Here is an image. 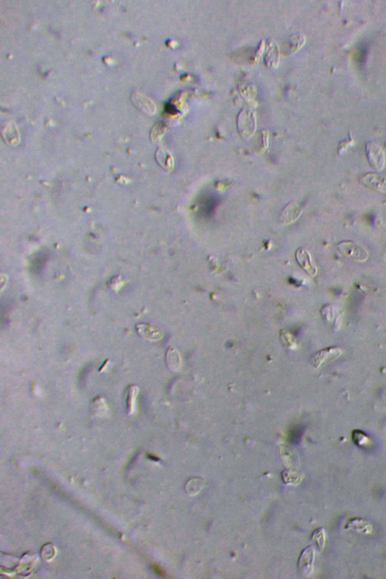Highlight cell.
<instances>
[{
  "instance_id": "ba28073f",
  "label": "cell",
  "mask_w": 386,
  "mask_h": 579,
  "mask_svg": "<svg viewBox=\"0 0 386 579\" xmlns=\"http://www.w3.org/2000/svg\"><path fill=\"white\" fill-rule=\"evenodd\" d=\"M302 213V208L299 205L292 203L285 208V211L282 214V219H283L284 222L290 224L296 220Z\"/></svg>"
},
{
  "instance_id": "8992f818",
  "label": "cell",
  "mask_w": 386,
  "mask_h": 579,
  "mask_svg": "<svg viewBox=\"0 0 386 579\" xmlns=\"http://www.w3.org/2000/svg\"><path fill=\"white\" fill-rule=\"evenodd\" d=\"M135 329H136L137 333L141 338L147 339V340H160L164 336L163 333L159 327L150 324L140 323V324H136Z\"/></svg>"
},
{
  "instance_id": "9a60e30c",
  "label": "cell",
  "mask_w": 386,
  "mask_h": 579,
  "mask_svg": "<svg viewBox=\"0 0 386 579\" xmlns=\"http://www.w3.org/2000/svg\"><path fill=\"white\" fill-rule=\"evenodd\" d=\"M354 144V139L352 138L351 133H349V138L346 140H343L340 143L338 146V153L342 154L343 152L347 149L348 147L352 146Z\"/></svg>"
},
{
  "instance_id": "6da1fadb",
  "label": "cell",
  "mask_w": 386,
  "mask_h": 579,
  "mask_svg": "<svg viewBox=\"0 0 386 579\" xmlns=\"http://www.w3.org/2000/svg\"><path fill=\"white\" fill-rule=\"evenodd\" d=\"M337 249L342 255L354 261L363 263L367 261L369 257L367 250L357 245L352 241H343L340 242L337 245Z\"/></svg>"
},
{
  "instance_id": "30bf717a",
  "label": "cell",
  "mask_w": 386,
  "mask_h": 579,
  "mask_svg": "<svg viewBox=\"0 0 386 579\" xmlns=\"http://www.w3.org/2000/svg\"><path fill=\"white\" fill-rule=\"evenodd\" d=\"M346 528H349V530H354L361 533H368L372 530V526L367 521L355 518V519L349 521L347 525H346Z\"/></svg>"
},
{
  "instance_id": "7c38bea8",
  "label": "cell",
  "mask_w": 386,
  "mask_h": 579,
  "mask_svg": "<svg viewBox=\"0 0 386 579\" xmlns=\"http://www.w3.org/2000/svg\"><path fill=\"white\" fill-rule=\"evenodd\" d=\"M352 440L358 446H364L368 442V437L360 430H354L352 433Z\"/></svg>"
},
{
  "instance_id": "9c48e42d",
  "label": "cell",
  "mask_w": 386,
  "mask_h": 579,
  "mask_svg": "<svg viewBox=\"0 0 386 579\" xmlns=\"http://www.w3.org/2000/svg\"><path fill=\"white\" fill-rule=\"evenodd\" d=\"M166 363L169 369L174 370V371L180 369V366H181V360H180V354L177 350L172 348V347L168 349L166 354Z\"/></svg>"
},
{
  "instance_id": "52a82bcc",
  "label": "cell",
  "mask_w": 386,
  "mask_h": 579,
  "mask_svg": "<svg viewBox=\"0 0 386 579\" xmlns=\"http://www.w3.org/2000/svg\"><path fill=\"white\" fill-rule=\"evenodd\" d=\"M314 558V551L312 546L308 547L302 551L298 562V567L301 574L308 575L311 573L313 569Z\"/></svg>"
},
{
  "instance_id": "8fae6325",
  "label": "cell",
  "mask_w": 386,
  "mask_h": 579,
  "mask_svg": "<svg viewBox=\"0 0 386 579\" xmlns=\"http://www.w3.org/2000/svg\"><path fill=\"white\" fill-rule=\"evenodd\" d=\"M139 393V388L138 385H132L128 386L127 390V409L129 414H132L135 410V402Z\"/></svg>"
},
{
  "instance_id": "5bb4252c",
  "label": "cell",
  "mask_w": 386,
  "mask_h": 579,
  "mask_svg": "<svg viewBox=\"0 0 386 579\" xmlns=\"http://www.w3.org/2000/svg\"><path fill=\"white\" fill-rule=\"evenodd\" d=\"M322 317L327 321H332L334 318V309L332 305H325L320 310Z\"/></svg>"
},
{
  "instance_id": "277c9868",
  "label": "cell",
  "mask_w": 386,
  "mask_h": 579,
  "mask_svg": "<svg viewBox=\"0 0 386 579\" xmlns=\"http://www.w3.org/2000/svg\"><path fill=\"white\" fill-rule=\"evenodd\" d=\"M361 183L364 187L386 194V178L375 172H368L361 178Z\"/></svg>"
},
{
  "instance_id": "3957f363",
  "label": "cell",
  "mask_w": 386,
  "mask_h": 579,
  "mask_svg": "<svg viewBox=\"0 0 386 579\" xmlns=\"http://www.w3.org/2000/svg\"><path fill=\"white\" fill-rule=\"evenodd\" d=\"M365 150L367 160L371 167L378 171L383 170L385 164V155L383 149L375 143L367 142Z\"/></svg>"
},
{
  "instance_id": "7a4b0ae2",
  "label": "cell",
  "mask_w": 386,
  "mask_h": 579,
  "mask_svg": "<svg viewBox=\"0 0 386 579\" xmlns=\"http://www.w3.org/2000/svg\"><path fill=\"white\" fill-rule=\"evenodd\" d=\"M343 354V351L340 347L332 346L324 349L317 352L311 358V364L316 369L320 368L323 366L335 362L340 359Z\"/></svg>"
},
{
  "instance_id": "4fadbf2b",
  "label": "cell",
  "mask_w": 386,
  "mask_h": 579,
  "mask_svg": "<svg viewBox=\"0 0 386 579\" xmlns=\"http://www.w3.org/2000/svg\"><path fill=\"white\" fill-rule=\"evenodd\" d=\"M313 540L317 542L319 549L323 550L325 545V534L323 528H319L312 535Z\"/></svg>"
},
{
  "instance_id": "2e32d148",
  "label": "cell",
  "mask_w": 386,
  "mask_h": 579,
  "mask_svg": "<svg viewBox=\"0 0 386 579\" xmlns=\"http://www.w3.org/2000/svg\"><path fill=\"white\" fill-rule=\"evenodd\" d=\"M109 360H106V362H105L104 364H103V365L101 367H100V370H99V371H100V372L104 371V370H106V368H107V364H109Z\"/></svg>"
},
{
  "instance_id": "5b68a950",
  "label": "cell",
  "mask_w": 386,
  "mask_h": 579,
  "mask_svg": "<svg viewBox=\"0 0 386 579\" xmlns=\"http://www.w3.org/2000/svg\"><path fill=\"white\" fill-rule=\"evenodd\" d=\"M296 259L300 267L311 277L317 273V268L311 260V254L305 248H299L296 252Z\"/></svg>"
}]
</instances>
